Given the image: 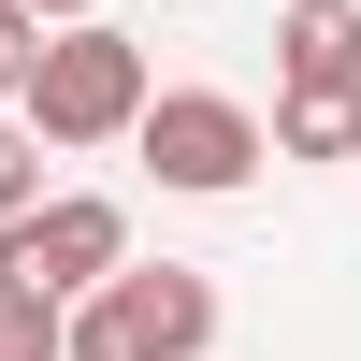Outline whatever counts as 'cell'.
Listing matches in <instances>:
<instances>
[{
  "instance_id": "cell-7",
  "label": "cell",
  "mask_w": 361,
  "mask_h": 361,
  "mask_svg": "<svg viewBox=\"0 0 361 361\" xmlns=\"http://www.w3.org/2000/svg\"><path fill=\"white\" fill-rule=\"evenodd\" d=\"M44 159H58V145L29 130V116H0V217H15V202H44Z\"/></svg>"
},
{
  "instance_id": "cell-1",
  "label": "cell",
  "mask_w": 361,
  "mask_h": 361,
  "mask_svg": "<svg viewBox=\"0 0 361 361\" xmlns=\"http://www.w3.org/2000/svg\"><path fill=\"white\" fill-rule=\"evenodd\" d=\"M15 116H29L44 145H130V116H145V44L102 29V15H58L44 44H29V73H15Z\"/></svg>"
},
{
  "instance_id": "cell-3",
  "label": "cell",
  "mask_w": 361,
  "mask_h": 361,
  "mask_svg": "<svg viewBox=\"0 0 361 361\" xmlns=\"http://www.w3.org/2000/svg\"><path fill=\"white\" fill-rule=\"evenodd\" d=\"M116 260H130V202H102V188H44V202L0 217V289L73 304V289H102Z\"/></svg>"
},
{
  "instance_id": "cell-10",
  "label": "cell",
  "mask_w": 361,
  "mask_h": 361,
  "mask_svg": "<svg viewBox=\"0 0 361 361\" xmlns=\"http://www.w3.org/2000/svg\"><path fill=\"white\" fill-rule=\"evenodd\" d=\"M29 15H102V0H29Z\"/></svg>"
},
{
  "instance_id": "cell-11",
  "label": "cell",
  "mask_w": 361,
  "mask_h": 361,
  "mask_svg": "<svg viewBox=\"0 0 361 361\" xmlns=\"http://www.w3.org/2000/svg\"><path fill=\"white\" fill-rule=\"evenodd\" d=\"M347 159H361V102H347Z\"/></svg>"
},
{
  "instance_id": "cell-6",
  "label": "cell",
  "mask_w": 361,
  "mask_h": 361,
  "mask_svg": "<svg viewBox=\"0 0 361 361\" xmlns=\"http://www.w3.org/2000/svg\"><path fill=\"white\" fill-rule=\"evenodd\" d=\"M347 102H361V87H275L260 159H347Z\"/></svg>"
},
{
  "instance_id": "cell-8",
  "label": "cell",
  "mask_w": 361,
  "mask_h": 361,
  "mask_svg": "<svg viewBox=\"0 0 361 361\" xmlns=\"http://www.w3.org/2000/svg\"><path fill=\"white\" fill-rule=\"evenodd\" d=\"M0 361H58V304L44 289H0Z\"/></svg>"
},
{
  "instance_id": "cell-2",
  "label": "cell",
  "mask_w": 361,
  "mask_h": 361,
  "mask_svg": "<svg viewBox=\"0 0 361 361\" xmlns=\"http://www.w3.org/2000/svg\"><path fill=\"white\" fill-rule=\"evenodd\" d=\"M217 347V289L188 260H116L102 289L58 304V361H202Z\"/></svg>"
},
{
  "instance_id": "cell-4",
  "label": "cell",
  "mask_w": 361,
  "mask_h": 361,
  "mask_svg": "<svg viewBox=\"0 0 361 361\" xmlns=\"http://www.w3.org/2000/svg\"><path fill=\"white\" fill-rule=\"evenodd\" d=\"M130 145H145V173L188 188V202H231V188L260 173V116L231 102V87H145Z\"/></svg>"
},
{
  "instance_id": "cell-5",
  "label": "cell",
  "mask_w": 361,
  "mask_h": 361,
  "mask_svg": "<svg viewBox=\"0 0 361 361\" xmlns=\"http://www.w3.org/2000/svg\"><path fill=\"white\" fill-rule=\"evenodd\" d=\"M275 87H361V0H289L275 15Z\"/></svg>"
},
{
  "instance_id": "cell-9",
  "label": "cell",
  "mask_w": 361,
  "mask_h": 361,
  "mask_svg": "<svg viewBox=\"0 0 361 361\" xmlns=\"http://www.w3.org/2000/svg\"><path fill=\"white\" fill-rule=\"evenodd\" d=\"M29 44H44V15H29V0H0V102H15V73H29Z\"/></svg>"
}]
</instances>
